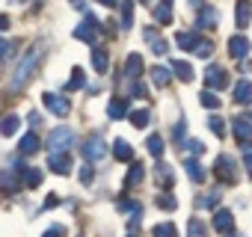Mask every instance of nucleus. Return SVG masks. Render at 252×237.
I'll return each mask as SVG.
<instances>
[{"mask_svg": "<svg viewBox=\"0 0 252 237\" xmlns=\"http://www.w3.org/2000/svg\"><path fill=\"white\" fill-rule=\"evenodd\" d=\"M39 57H42V45H33L24 57H21V62H18V68L12 71V77H9V89H24L27 83H30V77L36 74V65H39Z\"/></svg>", "mask_w": 252, "mask_h": 237, "instance_id": "nucleus-1", "label": "nucleus"}, {"mask_svg": "<svg viewBox=\"0 0 252 237\" xmlns=\"http://www.w3.org/2000/svg\"><path fill=\"white\" fill-rule=\"evenodd\" d=\"M231 134L237 137V146L240 148H249L252 146V113L234 118V122H231Z\"/></svg>", "mask_w": 252, "mask_h": 237, "instance_id": "nucleus-2", "label": "nucleus"}, {"mask_svg": "<svg viewBox=\"0 0 252 237\" xmlns=\"http://www.w3.org/2000/svg\"><path fill=\"white\" fill-rule=\"evenodd\" d=\"M48 146H51V151H68V148L74 146V131L65 128V125L54 128L51 137H48Z\"/></svg>", "mask_w": 252, "mask_h": 237, "instance_id": "nucleus-3", "label": "nucleus"}, {"mask_svg": "<svg viewBox=\"0 0 252 237\" xmlns=\"http://www.w3.org/2000/svg\"><path fill=\"white\" fill-rule=\"evenodd\" d=\"M237 163L228 157V154H220L217 157V163H214V175L222 181V184H237V169H234Z\"/></svg>", "mask_w": 252, "mask_h": 237, "instance_id": "nucleus-4", "label": "nucleus"}, {"mask_svg": "<svg viewBox=\"0 0 252 237\" xmlns=\"http://www.w3.org/2000/svg\"><path fill=\"white\" fill-rule=\"evenodd\" d=\"M98 30H101L98 18H95V15H86V18H83V24L74 30V39H80V42H86V45H95V36H98Z\"/></svg>", "mask_w": 252, "mask_h": 237, "instance_id": "nucleus-5", "label": "nucleus"}, {"mask_svg": "<svg viewBox=\"0 0 252 237\" xmlns=\"http://www.w3.org/2000/svg\"><path fill=\"white\" fill-rule=\"evenodd\" d=\"M42 104H45L54 116H60V118H65V116H68V98H63V95L45 92V95H42Z\"/></svg>", "mask_w": 252, "mask_h": 237, "instance_id": "nucleus-6", "label": "nucleus"}, {"mask_svg": "<svg viewBox=\"0 0 252 237\" xmlns=\"http://www.w3.org/2000/svg\"><path fill=\"white\" fill-rule=\"evenodd\" d=\"M48 166H51V172H57V175H68L74 163H71V154H68V151H51Z\"/></svg>", "mask_w": 252, "mask_h": 237, "instance_id": "nucleus-7", "label": "nucleus"}, {"mask_svg": "<svg viewBox=\"0 0 252 237\" xmlns=\"http://www.w3.org/2000/svg\"><path fill=\"white\" fill-rule=\"evenodd\" d=\"M225 86H228V74H225V68L211 65V68L205 71V89H225Z\"/></svg>", "mask_w": 252, "mask_h": 237, "instance_id": "nucleus-8", "label": "nucleus"}, {"mask_svg": "<svg viewBox=\"0 0 252 237\" xmlns=\"http://www.w3.org/2000/svg\"><path fill=\"white\" fill-rule=\"evenodd\" d=\"M104 154H107V143H104L101 137H92V140H86V146H83V157H86L89 163L101 160Z\"/></svg>", "mask_w": 252, "mask_h": 237, "instance_id": "nucleus-9", "label": "nucleus"}, {"mask_svg": "<svg viewBox=\"0 0 252 237\" xmlns=\"http://www.w3.org/2000/svg\"><path fill=\"white\" fill-rule=\"evenodd\" d=\"M146 71V62L140 54H128V59H125V77H131V80H140Z\"/></svg>", "mask_w": 252, "mask_h": 237, "instance_id": "nucleus-10", "label": "nucleus"}, {"mask_svg": "<svg viewBox=\"0 0 252 237\" xmlns=\"http://www.w3.org/2000/svg\"><path fill=\"white\" fill-rule=\"evenodd\" d=\"M249 39L246 36H231L228 39V57L231 59H246V54H249Z\"/></svg>", "mask_w": 252, "mask_h": 237, "instance_id": "nucleus-11", "label": "nucleus"}, {"mask_svg": "<svg viewBox=\"0 0 252 237\" xmlns=\"http://www.w3.org/2000/svg\"><path fill=\"white\" fill-rule=\"evenodd\" d=\"M214 228H217L220 234H228V231L234 228V213L225 210V207H220V210L214 213Z\"/></svg>", "mask_w": 252, "mask_h": 237, "instance_id": "nucleus-12", "label": "nucleus"}, {"mask_svg": "<svg viewBox=\"0 0 252 237\" xmlns=\"http://www.w3.org/2000/svg\"><path fill=\"white\" fill-rule=\"evenodd\" d=\"M231 95H234V101H237V104H252V80H246V77H243V80H237Z\"/></svg>", "mask_w": 252, "mask_h": 237, "instance_id": "nucleus-13", "label": "nucleus"}, {"mask_svg": "<svg viewBox=\"0 0 252 237\" xmlns=\"http://www.w3.org/2000/svg\"><path fill=\"white\" fill-rule=\"evenodd\" d=\"M249 18H252V3H249V0H237V9H234V21H237V27L246 30V27H249Z\"/></svg>", "mask_w": 252, "mask_h": 237, "instance_id": "nucleus-14", "label": "nucleus"}, {"mask_svg": "<svg viewBox=\"0 0 252 237\" xmlns=\"http://www.w3.org/2000/svg\"><path fill=\"white\" fill-rule=\"evenodd\" d=\"M175 45H178V48H184V51H196V48L202 45V39H199V33L184 30V33H178V36H175Z\"/></svg>", "mask_w": 252, "mask_h": 237, "instance_id": "nucleus-15", "label": "nucleus"}, {"mask_svg": "<svg viewBox=\"0 0 252 237\" xmlns=\"http://www.w3.org/2000/svg\"><path fill=\"white\" fill-rule=\"evenodd\" d=\"M169 68H172V74H175L178 80H184V83L193 80V65H190V62H184V59H172Z\"/></svg>", "mask_w": 252, "mask_h": 237, "instance_id": "nucleus-16", "label": "nucleus"}, {"mask_svg": "<svg viewBox=\"0 0 252 237\" xmlns=\"http://www.w3.org/2000/svg\"><path fill=\"white\" fill-rule=\"evenodd\" d=\"M143 39H146V42H149V45H152V51H155V54H158V57H160V54H166V51H169V45H166V42H163V39H160V36H158V30H152V27H149V30H146V33H143Z\"/></svg>", "mask_w": 252, "mask_h": 237, "instance_id": "nucleus-17", "label": "nucleus"}, {"mask_svg": "<svg viewBox=\"0 0 252 237\" xmlns=\"http://www.w3.org/2000/svg\"><path fill=\"white\" fill-rule=\"evenodd\" d=\"M39 148H42V146H39V137H36L33 131H30V134H24V137H21V143H18V151H21V154H36Z\"/></svg>", "mask_w": 252, "mask_h": 237, "instance_id": "nucleus-18", "label": "nucleus"}, {"mask_svg": "<svg viewBox=\"0 0 252 237\" xmlns=\"http://www.w3.org/2000/svg\"><path fill=\"white\" fill-rule=\"evenodd\" d=\"M107 113H110V118H125V116H128V98L110 101V104H107Z\"/></svg>", "mask_w": 252, "mask_h": 237, "instance_id": "nucleus-19", "label": "nucleus"}, {"mask_svg": "<svg viewBox=\"0 0 252 237\" xmlns=\"http://www.w3.org/2000/svg\"><path fill=\"white\" fill-rule=\"evenodd\" d=\"M18 125H21V118L18 116H3V118H0V134H3V137H12L15 131H18Z\"/></svg>", "mask_w": 252, "mask_h": 237, "instance_id": "nucleus-20", "label": "nucleus"}, {"mask_svg": "<svg viewBox=\"0 0 252 237\" xmlns=\"http://www.w3.org/2000/svg\"><path fill=\"white\" fill-rule=\"evenodd\" d=\"M113 157L125 163V160H131V157H134V148L125 143V140H116V143H113Z\"/></svg>", "mask_w": 252, "mask_h": 237, "instance_id": "nucleus-21", "label": "nucleus"}, {"mask_svg": "<svg viewBox=\"0 0 252 237\" xmlns=\"http://www.w3.org/2000/svg\"><path fill=\"white\" fill-rule=\"evenodd\" d=\"M217 21H220V12H217V9H205V6L199 9V21H196V24H199L202 30H205V27H217Z\"/></svg>", "mask_w": 252, "mask_h": 237, "instance_id": "nucleus-22", "label": "nucleus"}, {"mask_svg": "<svg viewBox=\"0 0 252 237\" xmlns=\"http://www.w3.org/2000/svg\"><path fill=\"white\" fill-rule=\"evenodd\" d=\"M152 80H155V86H169V80H172V68H163V65H155L152 68Z\"/></svg>", "mask_w": 252, "mask_h": 237, "instance_id": "nucleus-23", "label": "nucleus"}, {"mask_svg": "<svg viewBox=\"0 0 252 237\" xmlns=\"http://www.w3.org/2000/svg\"><path fill=\"white\" fill-rule=\"evenodd\" d=\"M143 175H146V172H143V163L137 160V163L128 169V178H125V190H131L134 184H140V181H143Z\"/></svg>", "mask_w": 252, "mask_h": 237, "instance_id": "nucleus-24", "label": "nucleus"}, {"mask_svg": "<svg viewBox=\"0 0 252 237\" xmlns=\"http://www.w3.org/2000/svg\"><path fill=\"white\" fill-rule=\"evenodd\" d=\"M122 27L125 30L134 27V0H125V3H122Z\"/></svg>", "mask_w": 252, "mask_h": 237, "instance_id": "nucleus-25", "label": "nucleus"}, {"mask_svg": "<svg viewBox=\"0 0 252 237\" xmlns=\"http://www.w3.org/2000/svg\"><path fill=\"white\" fill-rule=\"evenodd\" d=\"M128 118H131V125H134V128H149V122H152V113H149V110H134Z\"/></svg>", "mask_w": 252, "mask_h": 237, "instance_id": "nucleus-26", "label": "nucleus"}, {"mask_svg": "<svg viewBox=\"0 0 252 237\" xmlns=\"http://www.w3.org/2000/svg\"><path fill=\"white\" fill-rule=\"evenodd\" d=\"M146 148H149V154H152V157H158V160H160V157H163V140H160V134H152V137H149V143H146Z\"/></svg>", "mask_w": 252, "mask_h": 237, "instance_id": "nucleus-27", "label": "nucleus"}, {"mask_svg": "<svg viewBox=\"0 0 252 237\" xmlns=\"http://www.w3.org/2000/svg\"><path fill=\"white\" fill-rule=\"evenodd\" d=\"M155 172H158V181H163V187L169 190V187H172V181H175L172 166H169V163H158V169H155Z\"/></svg>", "mask_w": 252, "mask_h": 237, "instance_id": "nucleus-28", "label": "nucleus"}, {"mask_svg": "<svg viewBox=\"0 0 252 237\" xmlns=\"http://www.w3.org/2000/svg\"><path fill=\"white\" fill-rule=\"evenodd\" d=\"M92 65H95V71H107V51L104 48H92Z\"/></svg>", "mask_w": 252, "mask_h": 237, "instance_id": "nucleus-29", "label": "nucleus"}, {"mask_svg": "<svg viewBox=\"0 0 252 237\" xmlns=\"http://www.w3.org/2000/svg\"><path fill=\"white\" fill-rule=\"evenodd\" d=\"M83 83H86V74H83V68H74V71H71V80L65 83V92H77Z\"/></svg>", "mask_w": 252, "mask_h": 237, "instance_id": "nucleus-30", "label": "nucleus"}, {"mask_svg": "<svg viewBox=\"0 0 252 237\" xmlns=\"http://www.w3.org/2000/svg\"><path fill=\"white\" fill-rule=\"evenodd\" d=\"M184 166H187V175H190L193 181H202V178H205V172H202V163H199L196 157H187V160H184Z\"/></svg>", "mask_w": 252, "mask_h": 237, "instance_id": "nucleus-31", "label": "nucleus"}, {"mask_svg": "<svg viewBox=\"0 0 252 237\" xmlns=\"http://www.w3.org/2000/svg\"><path fill=\"white\" fill-rule=\"evenodd\" d=\"M187 237H208V228H205V222L193 216V219L187 222Z\"/></svg>", "mask_w": 252, "mask_h": 237, "instance_id": "nucleus-32", "label": "nucleus"}, {"mask_svg": "<svg viewBox=\"0 0 252 237\" xmlns=\"http://www.w3.org/2000/svg\"><path fill=\"white\" fill-rule=\"evenodd\" d=\"M155 21H160V24H172V6H169V3H160V6L155 9Z\"/></svg>", "mask_w": 252, "mask_h": 237, "instance_id": "nucleus-33", "label": "nucleus"}, {"mask_svg": "<svg viewBox=\"0 0 252 237\" xmlns=\"http://www.w3.org/2000/svg\"><path fill=\"white\" fill-rule=\"evenodd\" d=\"M158 207H163V210H175V207H178V202H175V196H172L169 190H163V193L158 196Z\"/></svg>", "mask_w": 252, "mask_h": 237, "instance_id": "nucleus-34", "label": "nucleus"}, {"mask_svg": "<svg viewBox=\"0 0 252 237\" xmlns=\"http://www.w3.org/2000/svg\"><path fill=\"white\" fill-rule=\"evenodd\" d=\"M155 237H178V228L172 222H158L155 225Z\"/></svg>", "mask_w": 252, "mask_h": 237, "instance_id": "nucleus-35", "label": "nucleus"}, {"mask_svg": "<svg viewBox=\"0 0 252 237\" xmlns=\"http://www.w3.org/2000/svg\"><path fill=\"white\" fill-rule=\"evenodd\" d=\"M199 101H202V107H208V110H220V107H222V101H220L214 92H208V89L202 92V98H199Z\"/></svg>", "mask_w": 252, "mask_h": 237, "instance_id": "nucleus-36", "label": "nucleus"}, {"mask_svg": "<svg viewBox=\"0 0 252 237\" xmlns=\"http://www.w3.org/2000/svg\"><path fill=\"white\" fill-rule=\"evenodd\" d=\"M24 184H27L30 190H36V187L42 184V169H27V172H24Z\"/></svg>", "mask_w": 252, "mask_h": 237, "instance_id": "nucleus-37", "label": "nucleus"}, {"mask_svg": "<svg viewBox=\"0 0 252 237\" xmlns=\"http://www.w3.org/2000/svg\"><path fill=\"white\" fill-rule=\"evenodd\" d=\"M0 190H3V193H15V190H18L15 172H12V175H0Z\"/></svg>", "mask_w": 252, "mask_h": 237, "instance_id": "nucleus-38", "label": "nucleus"}, {"mask_svg": "<svg viewBox=\"0 0 252 237\" xmlns=\"http://www.w3.org/2000/svg\"><path fill=\"white\" fill-rule=\"evenodd\" d=\"M208 125H211V131H214L217 137H225V122H222L220 116H211V118H208Z\"/></svg>", "mask_w": 252, "mask_h": 237, "instance_id": "nucleus-39", "label": "nucleus"}, {"mask_svg": "<svg viewBox=\"0 0 252 237\" xmlns=\"http://www.w3.org/2000/svg\"><path fill=\"white\" fill-rule=\"evenodd\" d=\"M116 207H119V210H128V213H140V210H143L137 202H128V199H119V202H116Z\"/></svg>", "mask_w": 252, "mask_h": 237, "instance_id": "nucleus-40", "label": "nucleus"}, {"mask_svg": "<svg viewBox=\"0 0 252 237\" xmlns=\"http://www.w3.org/2000/svg\"><path fill=\"white\" fill-rule=\"evenodd\" d=\"M193 54H196V57H202V59H208V57L214 54V45H211V42H202V45H199Z\"/></svg>", "mask_w": 252, "mask_h": 237, "instance_id": "nucleus-41", "label": "nucleus"}, {"mask_svg": "<svg viewBox=\"0 0 252 237\" xmlns=\"http://www.w3.org/2000/svg\"><path fill=\"white\" fill-rule=\"evenodd\" d=\"M131 95H137V98H149V89H146V83L134 80V86H131Z\"/></svg>", "mask_w": 252, "mask_h": 237, "instance_id": "nucleus-42", "label": "nucleus"}, {"mask_svg": "<svg viewBox=\"0 0 252 237\" xmlns=\"http://www.w3.org/2000/svg\"><path fill=\"white\" fill-rule=\"evenodd\" d=\"M92 178H95V169L92 166H83L80 169V184H92Z\"/></svg>", "mask_w": 252, "mask_h": 237, "instance_id": "nucleus-43", "label": "nucleus"}, {"mask_svg": "<svg viewBox=\"0 0 252 237\" xmlns=\"http://www.w3.org/2000/svg\"><path fill=\"white\" fill-rule=\"evenodd\" d=\"M220 196H222V190H214V193L205 199V205H208V207H217V205H220Z\"/></svg>", "mask_w": 252, "mask_h": 237, "instance_id": "nucleus-44", "label": "nucleus"}, {"mask_svg": "<svg viewBox=\"0 0 252 237\" xmlns=\"http://www.w3.org/2000/svg\"><path fill=\"white\" fill-rule=\"evenodd\" d=\"M187 148H190L193 154H202V151H205V146H202L199 140H190V143H187Z\"/></svg>", "mask_w": 252, "mask_h": 237, "instance_id": "nucleus-45", "label": "nucleus"}, {"mask_svg": "<svg viewBox=\"0 0 252 237\" xmlns=\"http://www.w3.org/2000/svg\"><path fill=\"white\" fill-rule=\"evenodd\" d=\"M9 48H12V45H9L6 39H0V59H6V57H9Z\"/></svg>", "mask_w": 252, "mask_h": 237, "instance_id": "nucleus-46", "label": "nucleus"}, {"mask_svg": "<svg viewBox=\"0 0 252 237\" xmlns=\"http://www.w3.org/2000/svg\"><path fill=\"white\" fill-rule=\"evenodd\" d=\"M243 166H246V172H249V178H252V151L246 148V154H243Z\"/></svg>", "mask_w": 252, "mask_h": 237, "instance_id": "nucleus-47", "label": "nucleus"}, {"mask_svg": "<svg viewBox=\"0 0 252 237\" xmlns=\"http://www.w3.org/2000/svg\"><path fill=\"white\" fill-rule=\"evenodd\" d=\"M9 30V15H0V33Z\"/></svg>", "mask_w": 252, "mask_h": 237, "instance_id": "nucleus-48", "label": "nucleus"}, {"mask_svg": "<svg viewBox=\"0 0 252 237\" xmlns=\"http://www.w3.org/2000/svg\"><path fill=\"white\" fill-rule=\"evenodd\" d=\"M184 131H187V125H175V140H181V137H184Z\"/></svg>", "mask_w": 252, "mask_h": 237, "instance_id": "nucleus-49", "label": "nucleus"}, {"mask_svg": "<svg viewBox=\"0 0 252 237\" xmlns=\"http://www.w3.org/2000/svg\"><path fill=\"white\" fill-rule=\"evenodd\" d=\"M190 6H196V9H202V6H205V0H190Z\"/></svg>", "mask_w": 252, "mask_h": 237, "instance_id": "nucleus-50", "label": "nucleus"}, {"mask_svg": "<svg viewBox=\"0 0 252 237\" xmlns=\"http://www.w3.org/2000/svg\"><path fill=\"white\" fill-rule=\"evenodd\" d=\"M98 3H104V6H116L119 0H98Z\"/></svg>", "mask_w": 252, "mask_h": 237, "instance_id": "nucleus-51", "label": "nucleus"}, {"mask_svg": "<svg viewBox=\"0 0 252 237\" xmlns=\"http://www.w3.org/2000/svg\"><path fill=\"white\" fill-rule=\"evenodd\" d=\"M71 3H74V6H83V0H71Z\"/></svg>", "mask_w": 252, "mask_h": 237, "instance_id": "nucleus-52", "label": "nucleus"}, {"mask_svg": "<svg viewBox=\"0 0 252 237\" xmlns=\"http://www.w3.org/2000/svg\"><path fill=\"white\" fill-rule=\"evenodd\" d=\"M160 3H169V6H172V0H160Z\"/></svg>", "mask_w": 252, "mask_h": 237, "instance_id": "nucleus-53", "label": "nucleus"}, {"mask_svg": "<svg viewBox=\"0 0 252 237\" xmlns=\"http://www.w3.org/2000/svg\"><path fill=\"white\" fill-rule=\"evenodd\" d=\"M128 237H137V234H134V231H131V234H128Z\"/></svg>", "mask_w": 252, "mask_h": 237, "instance_id": "nucleus-54", "label": "nucleus"}, {"mask_svg": "<svg viewBox=\"0 0 252 237\" xmlns=\"http://www.w3.org/2000/svg\"><path fill=\"white\" fill-rule=\"evenodd\" d=\"M140 3H149V0H140Z\"/></svg>", "mask_w": 252, "mask_h": 237, "instance_id": "nucleus-55", "label": "nucleus"}, {"mask_svg": "<svg viewBox=\"0 0 252 237\" xmlns=\"http://www.w3.org/2000/svg\"><path fill=\"white\" fill-rule=\"evenodd\" d=\"M234 237H243V234H234Z\"/></svg>", "mask_w": 252, "mask_h": 237, "instance_id": "nucleus-56", "label": "nucleus"}]
</instances>
